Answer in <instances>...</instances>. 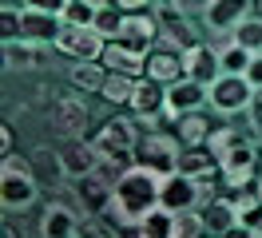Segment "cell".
<instances>
[{
    "label": "cell",
    "mask_w": 262,
    "mask_h": 238,
    "mask_svg": "<svg viewBox=\"0 0 262 238\" xmlns=\"http://www.w3.org/2000/svg\"><path fill=\"white\" fill-rule=\"evenodd\" d=\"M0 147H4V155H12V127L0 123Z\"/></svg>",
    "instance_id": "42"
},
{
    "label": "cell",
    "mask_w": 262,
    "mask_h": 238,
    "mask_svg": "<svg viewBox=\"0 0 262 238\" xmlns=\"http://www.w3.org/2000/svg\"><path fill=\"white\" fill-rule=\"evenodd\" d=\"M234 40L243 48H250V52H262V16L258 20H243L238 32H234Z\"/></svg>",
    "instance_id": "34"
},
{
    "label": "cell",
    "mask_w": 262,
    "mask_h": 238,
    "mask_svg": "<svg viewBox=\"0 0 262 238\" xmlns=\"http://www.w3.org/2000/svg\"><path fill=\"white\" fill-rule=\"evenodd\" d=\"M112 4L119 12H143V8H147V0H112Z\"/></svg>",
    "instance_id": "41"
},
{
    "label": "cell",
    "mask_w": 262,
    "mask_h": 238,
    "mask_svg": "<svg viewBox=\"0 0 262 238\" xmlns=\"http://www.w3.org/2000/svg\"><path fill=\"white\" fill-rule=\"evenodd\" d=\"M167 4H175V8H179V12H199V8H203V12H207V4H211V0H167Z\"/></svg>",
    "instance_id": "39"
},
{
    "label": "cell",
    "mask_w": 262,
    "mask_h": 238,
    "mask_svg": "<svg viewBox=\"0 0 262 238\" xmlns=\"http://www.w3.org/2000/svg\"><path fill=\"white\" fill-rule=\"evenodd\" d=\"M219 60H223V72H234V76H243L246 68H250V60H254V52H250V48H243L238 40H234V44H227L223 52H219Z\"/></svg>",
    "instance_id": "30"
},
{
    "label": "cell",
    "mask_w": 262,
    "mask_h": 238,
    "mask_svg": "<svg viewBox=\"0 0 262 238\" xmlns=\"http://www.w3.org/2000/svg\"><path fill=\"white\" fill-rule=\"evenodd\" d=\"M135 143H139V123H135V119H127V115L107 119V123L99 127V135H96L99 155L119 159V163H131V159H135Z\"/></svg>",
    "instance_id": "3"
},
{
    "label": "cell",
    "mask_w": 262,
    "mask_h": 238,
    "mask_svg": "<svg viewBox=\"0 0 262 238\" xmlns=\"http://www.w3.org/2000/svg\"><path fill=\"white\" fill-rule=\"evenodd\" d=\"M80 230V219L68 210L64 203H52L44 214H40V234L44 238H76Z\"/></svg>",
    "instance_id": "22"
},
{
    "label": "cell",
    "mask_w": 262,
    "mask_h": 238,
    "mask_svg": "<svg viewBox=\"0 0 262 238\" xmlns=\"http://www.w3.org/2000/svg\"><path fill=\"white\" fill-rule=\"evenodd\" d=\"M243 143H246V139L238 135V131H234V127H214L211 139H207V151H211V155L223 163V159H227L234 147H243Z\"/></svg>",
    "instance_id": "27"
},
{
    "label": "cell",
    "mask_w": 262,
    "mask_h": 238,
    "mask_svg": "<svg viewBox=\"0 0 262 238\" xmlns=\"http://www.w3.org/2000/svg\"><path fill=\"white\" fill-rule=\"evenodd\" d=\"M246 226H258V230H262V210H258V219H254V222H246Z\"/></svg>",
    "instance_id": "46"
},
{
    "label": "cell",
    "mask_w": 262,
    "mask_h": 238,
    "mask_svg": "<svg viewBox=\"0 0 262 238\" xmlns=\"http://www.w3.org/2000/svg\"><path fill=\"white\" fill-rule=\"evenodd\" d=\"M147 4H163V0H147Z\"/></svg>",
    "instance_id": "47"
},
{
    "label": "cell",
    "mask_w": 262,
    "mask_h": 238,
    "mask_svg": "<svg viewBox=\"0 0 262 238\" xmlns=\"http://www.w3.org/2000/svg\"><path fill=\"white\" fill-rule=\"evenodd\" d=\"M219 238H250V226L243 222V226H234V230H227V234H219Z\"/></svg>",
    "instance_id": "43"
},
{
    "label": "cell",
    "mask_w": 262,
    "mask_h": 238,
    "mask_svg": "<svg viewBox=\"0 0 262 238\" xmlns=\"http://www.w3.org/2000/svg\"><path fill=\"white\" fill-rule=\"evenodd\" d=\"M88 119H92V115H88V103L76 99V95H60V99H52V107H48V123L60 139H83Z\"/></svg>",
    "instance_id": "5"
},
{
    "label": "cell",
    "mask_w": 262,
    "mask_h": 238,
    "mask_svg": "<svg viewBox=\"0 0 262 238\" xmlns=\"http://www.w3.org/2000/svg\"><path fill=\"white\" fill-rule=\"evenodd\" d=\"M183 68H187V76H191V79L207 83V88L223 76V60H219V52H214V48H207V44L187 48V52H183Z\"/></svg>",
    "instance_id": "15"
},
{
    "label": "cell",
    "mask_w": 262,
    "mask_h": 238,
    "mask_svg": "<svg viewBox=\"0 0 262 238\" xmlns=\"http://www.w3.org/2000/svg\"><path fill=\"white\" fill-rule=\"evenodd\" d=\"M80 183V203H83V210H92V214H107V206H112V194H115V187L103 179V175H83V179H76Z\"/></svg>",
    "instance_id": "20"
},
{
    "label": "cell",
    "mask_w": 262,
    "mask_h": 238,
    "mask_svg": "<svg viewBox=\"0 0 262 238\" xmlns=\"http://www.w3.org/2000/svg\"><path fill=\"white\" fill-rule=\"evenodd\" d=\"M0 36H4V40H20V36H24V20H20V12L16 8H12V4H4V8H0Z\"/></svg>",
    "instance_id": "35"
},
{
    "label": "cell",
    "mask_w": 262,
    "mask_h": 238,
    "mask_svg": "<svg viewBox=\"0 0 262 238\" xmlns=\"http://www.w3.org/2000/svg\"><path fill=\"white\" fill-rule=\"evenodd\" d=\"M123 16H127V12H119L115 4H107V8H99V12H96V24H92V28H96L103 40H115L119 28H123Z\"/></svg>",
    "instance_id": "32"
},
{
    "label": "cell",
    "mask_w": 262,
    "mask_h": 238,
    "mask_svg": "<svg viewBox=\"0 0 262 238\" xmlns=\"http://www.w3.org/2000/svg\"><path fill=\"white\" fill-rule=\"evenodd\" d=\"M119 238H143V230H139V222H135V226H119Z\"/></svg>",
    "instance_id": "44"
},
{
    "label": "cell",
    "mask_w": 262,
    "mask_h": 238,
    "mask_svg": "<svg viewBox=\"0 0 262 238\" xmlns=\"http://www.w3.org/2000/svg\"><path fill=\"white\" fill-rule=\"evenodd\" d=\"M20 20H24V40H32V44H44V40H52V44H56V36L64 32V20H60L56 12L24 8V12H20Z\"/></svg>",
    "instance_id": "19"
},
{
    "label": "cell",
    "mask_w": 262,
    "mask_h": 238,
    "mask_svg": "<svg viewBox=\"0 0 262 238\" xmlns=\"http://www.w3.org/2000/svg\"><path fill=\"white\" fill-rule=\"evenodd\" d=\"M207 99H211V95H207V83H199V79H191V76H183L179 83L167 88V111H175V119L187 115V111H199Z\"/></svg>",
    "instance_id": "14"
},
{
    "label": "cell",
    "mask_w": 262,
    "mask_h": 238,
    "mask_svg": "<svg viewBox=\"0 0 262 238\" xmlns=\"http://www.w3.org/2000/svg\"><path fill=\"white\" fill-rule=\"evenodd\" d=\"M0 203L4 210H24L36 203V175L16 171V167H0Z\"/></svg>",
    "instance_id": "7"
},
{
    "label": "cell",
    "mask_w": 262,
    "mask_h": 238,
    "mask_svg": "<svg viewBox=\"0 0 262 238\" xmlns=\"http://www.w3.org/2000/svg\"><path fill=\"white\" fill-rule=\"evenodd\" d=\"M159 190H163V175L143 167V163H131L123 171V179L115 183L112 206H107V222H115V226L143 222V214L159 206Z\"/></svg>",
    "instance_id": "1"
},
{
    "label": "cell",
    "mask_w": 262,
    "mask_h": 238,
    "mask_svg": "<svg viewBox=\"0 0 262 238\" xmlns=\"http://www.w3.org/2000/svg\"><path fill=\"white\" fill-rule=\"evenodd\" d=\"M99 147L96 139H64V147H60V163H64V175H72V179H83V175H92L99 167Z\"/></svg>",
    "instance_id": "10"
},
{
    "label": "cell",
    "mask_w": 262,
    "mask_h": 238,
    "mask_svg": "<svg viewBox=\"0 0 262 238\" xmlns=\"http://www.w3.org/2000/svg\"><path fill=\"white\" fill-rule=\"evenodd\" d=\"M203 234H207L203 210H183V214H175V230H171V238H203Z\"/></svg>",
    "instance_id": "29"
},
{
    "label": "cell",
    "mask_w": 262,
    "mask_h": 238,
    "mask_svg": "<svg viewBox=\"0 0 262 238\" xmlns=\"http://www.w3.org/2000/svg\"><path fill=\"white\" fill-rule=\"evenodd\" d=\"M179 147L183 143L175 135L147 131V135H139V143H135V163H143V167H151V171H159V175H171L175 163H179Z\"/></svg>",
    "instance_id": "4"
},
{
    "label": "cell",
    "mask_w": 262,
    "mask_h": 238,
    "mask_svg": "<svg viewBox=\"0 0 262 238\" xmlns=\"http://www.w3.org/2000/svg\"><path fill=\"white\" fill-rule=\"evenodd\" d=\"M4 238H28L24 226H20V219H12V210H8V219H4Z\"/></svg>",
    "instance_id": "40"
},
{
    "label": "cell",
    "mask_w": 262,
    "mask_h": 238,
    "mask_svg": "<svg viewBox=\"0 0 262 238\" xmlns=\"http://www.w3.org/2000/svg\"><path fill=\"white\" fill-rule=\"evenodd\" d=\"M139 230H143V238H171V230H175V214L163 210V206H155V210L143 214Z\"/></svg>",
    "instance_id": "26"
},
{
    "label": "cell",
    "mask_w": 262,
    "mask_h": 238,
    "mask_svg": "<svg viewBox=\"0 0 262 238\" xmlns=\"http://www.w3.org/2000/svg\"><path fill=\"white\" fill-rule=\"evenodd\" d=\"M56 48H60L64 56H72V60H103L107 40L88 24V28H64L56 36Z\"/></svg>",
    "instance_id": "8"
},
{
    "label": "cell",
    "mask_w": 262,
    "mask_h": 238,
    "mask_svg": "<svg viewBox=\"0 0 262 238\" xmlns=\"http://www.w3.org/2000/svg\"><path fill=\"white\" fill-rule=\"evenodd\" d=\"M72 83L80 88V92L88 95H99L103 92V83H107V68L99 60H76V68H72Z\"/></svg>",
    "instance_id": "24"
},
{
    "label": "cell",
    "mask_w": 262,
    "mask_h": 238,
    "mask_svg": "<svg viewBox=\"0 0 262 238\" xmlns=\"http://www.w3.org/2000/svg\"><path fill=\"white\" fill-rule=\"evenodd\" d=\"M243 76H246V83H250L254 92H262V52H254V60H250V68H246Z\"/></svg>",
    "instance_id": "36"
},
{
    "label": "cell",
    "mask_w": 262,
    "mask_h": 238,
    "mask_svg": "<svg viewBox=\"0 0 262 238\" xmlns=\"http://www.w3.org/2000/svg\"><path fill=\"white\" fill-rule=\"evenodd\" d=\"M203 238H207V234H203Z\"/></svg>",
    "instance_id": "48"
},
{
    "label": "cell",
    "mask_w": 262,
    "mask_h": 238,
    "mask_svg": "<svg viewBox=\"0 0 262 238\" xmlns=\"http://www.w3.org/2000/svg\"><path fill=\"white\" fill-rule=\"evenodd\" d=\"M96 12L99 8H92L88 0H68L60 20H64V28H88V24H96Z\"/></svg>",
    "instance_id": "28"
},
{
    "label": "cell",
    "mask_w": 262,
    "mask_h": 238,
    "mask_svg": "<svg viewBox=\"0 0 262 238\" xmlns=\"http://www.w3.org/2000/svg\"><path fill=\"white\" fill-rule=\"evenodd\" d=\"M159 36H163V28H159V20H155V16H147V12H127V16H123V28H119L115 40L147 56L151 44H155Z\"/></svg>",
    "instance_id": "9"
},
{
    "label": "cell",
    "mask_w": 262,
    "mask_h": 238,
    "mask_svg": "<svg viewBox=\"0 0 262 238\" xmlns=\"http://www.w3.org/2000/svg\"><path fill=\"white\" fill-rule=\"evenodd\" d=\"M32 171L40 175V179H60V175H64L60 151H48V147H36V151H32Z\"/></svg>",
    "instance_id": "31"
},
{
    "label": "cell",
    "mask_w": 262,
    "mask_h": 238,
    "mask_svg": "<svg viewBox=\"0 0 262 238\" xmlns=\"http://www.w3.org/2000/svg\"><path fill=\"white\" fill-rule=\"evenodd\" d=\"M203 219H207V230H214V234H227V230H234V226H243L238 206H234L230 194H211L207 206H203Z\"/></svg>",
    "instance_id": "18"
},
{
    "label": "cell",
    "mask_w": 262,
    "mask_h": 238,
    "mask_svg": "<svg viewBox=\"0 0 262 238\" xmlns=\"http://www.w3.org/2000/svg\"><path fill=\"white\" fill-rule=\"evenodd\" d=\"M24 4H28V8H40V12H56V16H60L68 0H24Z\"/></svg>",
    "instance_id": "37"
},
{
    "label": "cell",
    "mask_w": 262,
    "mask_h": 238,
    "mask_svg": "<svg viewBox=\"0 0 262 238\" xmlns=\"http://www.w3.org/2000/svg\"><path fill=\"white\" fill-rule=\"evenodd\" d=\"M88 4H92V8H107L112 0H88Z\"/></svg>",
    "instance_id": "45"
},
{
    "label": "cell",
    "mask_w": 262,
    "mask_h": 238,
    "mask_svg": "<svg viewBox=\"0 0 262 238\" xmlns=\"http://www.w3.org/2000/svg\"><path fill=\"white\" fill-rule=\"evenodd\" d=\"M207 95H211V107H214V111L230 115V111H243V107H250V95H254V88L246 83V76L223 72V76H219V79L211 83V88H207Z\"/></svg>",
    "instance_id": "6"
},
{
    "label": "cell",
    "mask_w": 262,
    "mask_h": 238,
    "mask_svg": "<svg viewBox=\"0 0 262 238\" xmlns=\"http://www.w3.org/2000/svg\"><path fill=\"white\" fill-rule=\"evenodd\" d=\"M203 16L214 32H238V24L250 20V0H211Z\"/></svg>",
    "instance_id": "16"
},
{
    "label": "cell",
    "mask_w": 262,
    "mask_h": 238,
    "mask_svg": "<svg viewBox=\"0 0 262 238\" xmlns=\"http://www.w3.org/2000/svg\"><path fill=\"white\" fill-rule=\"evenodd\" d=\"M183 76H187V68H183L179 48H155V52H147V79L171 88V83H179Z\"/></svg>",
    "instance_id": "12"
},
{
    "label": "cell",
    "mask_w": 262,
    "mask_h": 238,
    "mask_svg": "<svg viewBox=\"0 0 262 238\" xmlns=\"http://www.w3.org/2000/svg\"><path fill=\"white\" fill-rule=\"evenodd\" d=\"M175 171L191 175V179H199V183H219V159H214L207 147H183Z\"/></svg>",
    "instance_id": "17"
},
{
    "label": "cell",
    "mask_w": 262,
    "mask_h": 238,
    "mask_svg": "<svg viewBox=\"0 0 262 238\" xmlns=\"http://www.w3.org/2000/svg\"><path fill=\"white\" fill-rule=\"evenodd\" d=\"M211 131H214V127L207 123V115H203V111H187V115L175 119V139H179L183 147H207Z\"/></svg>",
    "instance_id": "23"
},
{
    "label": "cell",
    "mask_w": 262,
    "mask_h": 238,
    "mask_svg": "<svg viewBox=\"0 0 262 238\" xmlns=\"http://www.w3.org/2000/svg\"><path fill=\"white\" fill-rule=\"evenodd\" d=\"M246 111H250V123H254V131H262V92L250 95V107H246Z\"/></svg>",
    "instance_id": "38"
},
{
    "label": "cell",
    "mask_w": 262,
    "mask_h": 238,
    "mask_svg": "<svg viewBox=\"0 0 262 238\" xmlns=\"http://www.w3.org/2000/svg\"><path fill=\"white\" fill-rule=\"evenodd\" d=\"M99 63H103L107 72H123V76H135V79L147 76V56L135 52V48H127V44H119V40H107Z\"/></svg>",
    "instance_id": "13"
},
{
    "label": "cell",
    "mask_w": 262,
    "mask_h": 238,
    "mask_svg": "<svg viewBox=\"0 0 262 238\" xmlns=\"http://www.w3.org/2000/svg\"><path fill=\"white\" fill-rule=\"evenodd\" d=\"M131 107H135V115L139 119H151V115H163L167 107V88L163 83H155V79H139L135 83V95H131Z\"/></svg>",
    "instance_id": "21"
},
{
    "label": "cell",
    "mask_w": 262,
    "mask_h": 238,
    "mask_svg": "<svg viewBox=\"0 0 262 238\" xmlns=\"http://www.w3.org/2000/svg\"><path fill=\"white\" fill-rule=\"evenodd\" d=\"M211 199V183H199L183 171L163 175V190H159V206L171 210V214H183V210H199V206Z\"/></svg>",
    "instance_id": "2"
},
{
    "label": "cell",
    "mask_w": 262,
    "mask_h": 238,
    "mask_svg": "<svg viewBox=\"0 0 262 238\" xmlns=\"http://www.w3.org/2000/svg\"><path fill=\"white\" fill-rule=\"evenodd\" d=\"M155 20H159V28H163V36L171 40V44L179 48V52H187V48H195V44H203L195 36V28H191V20H187V12H179L175 4H159V12H155Z\"/></svg>",
    "instance_id": "11"
},
{
    "label": "cell",
    "mask_w": 262,
    "mask_h": 238,
    "mask_svg": "<svg viewBox=\"0 0 262 238\" xmlns=\"http://www.w3.org/2000/svg\"><path fill=\"white\" fill-rule=\"evenodd\" d=\"M4 63L8 68H28V63H36V52L20 40H4Z\"/></svg>",
    "instance_id": "33"
},
{
    "label": "cell",
    "mask_w": 262,
    "mask_h": 238,
    "mask_svg": "<svg viewBox=\"0 0 262 238\" xmlns=\"http://www.w3.org/2000/svg\"><path fill=\"white\" fill-rule=\"evenodd\" d=\"M135 83L139 79L135 76H123V72H107V83H103V99L107 103H115V107H123V103H131V95H135Z\"/></svg>",
    "instance_id": "25"
},
{
    "label": "cell",
    "mask_w": 262,
    "mask_h": 238,
    "mask_svg": "<svg viewBox=\"0 0 262 238\" xmlns=\"http://www.w3.org/2000/svg\"><path fill=\"white\" fill-rule=\"evenodd\" d=\"M40 238H44V234H40Z\"/></svg>",
    "instance_id": "49"
}]
</instances>
